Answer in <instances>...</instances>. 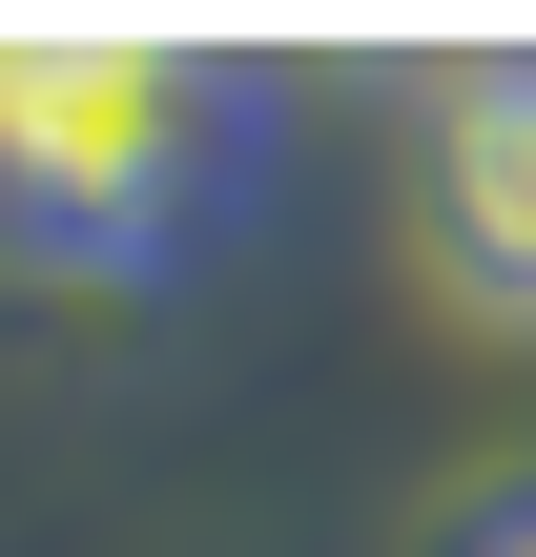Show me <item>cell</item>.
I'll return each instance as SVG.
<instances>
[{
  "instance_id": "1",
  "label": "cell",
  "mask_w": 536,
  "mask_h": 557,
  "mask_svg": "<svg viewBox=\"0 0 536 557\" xmlns=\"http://www.w3.org/2000/svg\"><path fill=\"white\" fill-rule=\"evenodd\" d=\"M269 165L227 41H0V248L62 289H165Z\"/></svg>"
},
{
  "instance_id": "2",
  "label": "cell",
  "mask_w": 536,
  "mask_h": 557,
  "mask_svg": "<svg viewBox=\"0 0 536 557\" xmlns=\"http://www.w3.org/2000/svg\"><path fill=\"white\" fill-rule=\"evenodd\" d=\"M413 269H434L475 331H536V41L434 62V124H413Z\"/></svg>"
},
{
  "instance_id": "3",
  "label": "cell",
  "mask_w": 536,
  "mask_h": 557,
  "mask_svg": "<svg viewBox=\"0 0 536 557\" xmlns=\"http://www.w3.org/2000/svg\"><path fill=\"white\" fill-rule=\"evenodd\" d=\"M434 557H536V475H496V496H454V517H434Z\"/></svg>"
}]
</instances>
